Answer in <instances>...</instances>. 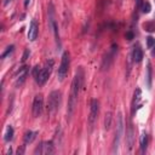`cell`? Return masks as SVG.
Masks as SVG:
<instances>
[{
	"label": "cell",
	"mask_w": 155,
	"mask_h": 155,
	"mask_svg": "<svg viewBox=\"0 0 155 155\" xmlns=\"http://www.w3.org/2000/svg\"><path fill=\"white\" fill-rule=\"evenodd\" d=\"M53 63L54 62L52 59H50V61H47L44 64V67L41 69H38L39 67H35V69H34V76H35V80H36L38 85H40V86L45 85V82L47 81V79H48V76H50V74L52 71Z\"/></svg>",
	"instance_id": "2"
},
{
	"label": "cell",
	"mask_w": 155,
	"mask_h": 155,
	"mask_svg": "<svg viewBox=\"0 0 155 155\" xmlns=\"http://www.w3.org/2000/svg\"><path fill=\"white\" fill-rule=\"evenodd\" d=\"M147 47L148 48H153L154 47V45H155V38H153V36H147Z\"/></svg>",
	"instance_id": "22"
},
{
	"label": "cell",
	"mask_w": 155,
	"mask_h": 155,
	"mask_svg": "<svg viewBox=\"0 0 155 155\" xmlns=\"http://www.w3.org/2000/svg\"><path fill=\"white\" fill-rule=\"evenodd\" d=\"M139 144H140V151L144 153L148 147V134L145 132H142L140 138H139Z\"/></svg>",
	"instance_id": "15"
},
{
	"label": "cell",
	"mask_w": 155,
	"mask_h": 155,
	"mask_svg": "<svg viewBox=\"0 0 155 155\" xmlns=\"http://www.w3.org/2000/svg\"><path fill=\"white\" fill-rule=\"evenodd\" d=\"M140 8H142V11H143L144 13H149V12H150V10H151V5H150V2H149V1L144 0V1L142 2V5H140Z\"/></svg>",
	"instance_id": "20"
},
{
	"label": "cell",
	"mask_w": 155,
	"mask_h": 155,
	"mask_svg": "<svg viewBox=\"0 0 155 155\" xmlns=\"http://www.w3.org/2000/svg\"><path fill=\"white\" fill-rule=\"evenodd\" d=\"M151 54H153V56H155V45H154V50H153V52H151Z\"/></svg>",
	"instance_id": "25"
},
{
	"label": "cell",
	"mask_w": 155,
	"mask_h": 155,
	"mask_svg": "<svg viewBox=\"0 0 155 155\" xmlns=\"http://www.w3.org/2000/svg\"><path fill=\"white\" fill-rule=\"evenodd\" d=\"M69 65H70V54H69L68 51H65V52L62 54L61 64H59L58 71H57V76H58V79H59L61 81L64 80V78L67 76L68 70H69Z\"/></svg>",
	"instance_id": "5"
},
{
	"label": "cell",
	"mask_w": 155,
	"mask_h": 155,
	"mask_svg": "<svg viewBox=\"0 0 155 155\" xmlns=\"http://www.w3.org/2000/svg\"><path fill=\"white\" fill-rule=\"evenodd\" d=\"M82 84H84V70L81 68H79L73 78L71 81V87H70V94H69V101H68V116L71 117L75 108L78 105V101H79V96H80V91L82 88Z\"/></svg>",
	"instance_id": "1"
},
{
	"label": "cell",
	"mask_w": 155,
	"mask_h": 155,
	"mask_svg": "<svg viewBox=\"0 0 155 155\" xmlns=\"http://www.w3.org/2000/svg\"><path fill=\"white\" fill-rule=\"evenodd\" d=\"M145 79H147V86L150 88V86H151V64H150V62H148V65H147Z\"/></svg>",
	"instance_id": "18"
},
{
	"label": "cell",
	"mask_w": 155,
	"mask_h": 155,
	"mask_svg": "<svg viewBox=\"0 0 155 155\" xmlns=\"http://www.w3.org/2000/svg\"><path fill=\"white\" fill-rule=\"evenodd\" d=\"M38 34H39L38 23L35 21H31L30 25H29V29H28V39H29V41H34L38 38Z\"/></svg>",
	"instance_id": "11"
},
{
	"label": "cell",
	"mask_w": 155,
	"mask_h": 155,
	"mask_svg": "<svg viewBox=\"0 0 155 155\" xmlns=\"http://www.w3.org/2000/svg\"><path fill=\"white\" fill-rule=\"evenodd\" d=\"M111 120H113V114L110 111H108L105 114V117H104V128L105 130H109L110 126H111Z\"/></svg>",
	"instance_id": "19"
},
{
	"label": "cell",
	"mask_w": 155,
	"mask_h": 155,
	"mask_svg": "<svg viewBox=\"0 0 155 155\" xmlns=\"http://www.w3.org/2000/svg\"><path fill=\"white\" fill-rule=\"evenodd\" d=\"M42 110H44V96L41 93H39L33 99V107H31L33 116L34 117H39L41 115Z\"/></svg>",
	"instance_id": "7"
},
{
	"label": "cell",
	"mask_w": 155,
	"mask_h": 155,
	"mask_svg": "<svg viewBox=\"0 0 155 155\" xmlns=\"http://www.w3.org/2000/svg\"><path fill=\"white\" fill-rule=\"evenodd\" d=\"M28 74H29V67H28V65H23V67H21V68L17 70L16 75H15V79H16V86H21V85L25 81Z\"/></svg>",
	"instance_id": "9"
},
{
	"label": "cell",
	"mask_w": 155,
	"mask_h": 155,
	"mask_svg": "<svg viewBox=\"0 0 155 155\" xmlns=\"http://www.w3.org/2000/svg\"><path fill=\"white\" fill-rule=\"evenodd\" d=\"M133 36H134V35H133V33H132V31H127V33L125 34V38H126L127 40H132V39H133Z\"/></svg>",
	"instance_id": "23"
},
{
	"label": "cell",
	"mask_w": 155,
	"mask_h": 155,
	"mask_svg": "<svg viewBox=\"0 0 155 155\" xmlns=\"http://www.w3.org/2000/svg\"><path fill=\"white\" fill-rule=\"evenodd\" d=\"M62 102V93L61 91H52L48 94V99H47V113L50 115H53L57 113V110L59 109Z\"/></svg>",
	"instance_id": "3"
},
{
	"label": "cell",
	"mask_w": 155,
	"mask_h": 155,
	"mask_svg": "<svg viewBox=\"0 0 155 155\" xmlns=\"http://www.w3.org/2000/svg\"><path fill=\"white\" fill-rule=\"evenodd\" d=\"M36 134L38 132H34V131H28L25 134H24V143L23 144H28V143H31L35 138H36Z\"/></svg>",
	"instance_id": "17"
},
{
	"label": "cell",
	"mask_w": 155,
	"mask_h": 155,
	"mask_svg": "<svg viewBox=\"0 0 155 155\" xmlns=\"http://www.w3.org/2000/svg\"><path fill=\"white\" fill-rule=\"evenodd\" d=\"M54 153V145L52 140H46L41 142L40 145L36 147L34 150V154H53Z\"/></svg>",
	"instance_id": "8"
},
{
	"label": "cell",
	"mask_w": 155,
	"mask_h": 155,
	"mask_svg": "<svg viewBox=\"0 0 155 155\" xmlns=\"http://www.w3.org/2000/svg\"><path fill=\"white\" fill-rule=\"evenodd\" d=\"M28 56H29V50H25L24 53H23V57H22V62H25L27 58H28Z\"/></svg>",
	"instance_id": "24"
},
{
	"label": "cell",
	"mask_w": 155,
	"mask_h": 155,
	"mask_svg": "<svg viewBox=\"0 0 155 155\" xmlns=\"http://www.w3.org/2000/svg\"><path fill=\"white\" fill-rule=\"evenodd\" d=\"M140 98H142V92H140V90H139V88H137V90L134 91L133 101H132V114L134 113V109H136V107L138 105V102L140 101Z\"/></svg>",
	"instance_id": "14"
},
{
	"label": "cell",
	"mask_w": 155,
	"mask_h": 155,
	"mask_svg": "<svg viewBox=\"0 0 155 155\" xmlns=\"http://www.w3.org/2000/svg\"><path fill=\"white\" fill-rule=\"evenodd\" d=\"M122 134H124V117H122V114L119 113L117 116H116V128H115L114 142H113V153L117 151Z\"/></svg>",
	"instance_id": "4"
},
{
	"label": "cell",
	"mask_w": 155,
	"mask_h": 155,
	"mask_svg": "<svg viewBox=\"0 0 155 155\" xmlns=\"http://www.w3.org/2000/svg\"><path fill=\"white\" fill-rule=\"evenodd\" d=\"M98 113H99V101L93 98L91 101V104H90V114H88V124H90L91 128L93 127V125L97 120Z\"/></svg>",
	"instance_id": "6"
},
{
	"label": "cell",
	"mask_w": 155,
	"mask_h": 155,
	"mask_svg": "<svg viewBox=\"0 0 155 155\" xmlns=\"http://www.w3.org/2000/svg\"><path fill=\"white\" fill-rule=\"evenodd\" d=\"M131 56H132V59H133L134 63L142 62V59H143V51H142V48L139 47V45H137V46L133 47Z\"/></svg>",
	"instance_id": "13"
},
{
	"label": "cell",
	"mask_w": 155,
	"mask_h": 155,
	"mask_svg": "<svg viewBox=\"0 0 155 155\" xmlns=\"http://www.w3.org/2000/svg\"><path fill=\"white\" fill-rule=\"evenodd\" d=\"M126 144H127V150L131 151L134 144V131L132 126H128L127 131H126Z\"/></svg>",
	"instance_id": "12"
},
{
	"label": "cell",
	"mask_w": 155,
	"mask_h": 155,
	"mask_svg": "<svg viewBox=\"0 0 155 155\" xmlns=\"http://www.w3.org/2000/svg\"><path fill=\"white\" fill-rule=\"evenodd\" d=\"M116 50H117V46L113 45V46H111V50H110V51L107 53V56L103 58V63H102V68H103V69H108V68L110 67V64H111V62H113V59H114V56H115Z\"/></svg>",
	"instance_id": "10"
},
{
	"label": "cell",
	"mask_w": 155,
	"mask_h": 155,
	"mask_svg": "<svg viewBox=\"0 0 155 155\" xmlns=\"http://www.w3.org/2000/svg\"><path fill=\"white\" fill-rule=\"evenodd\" d=\"M13 50H15V46H13V45L7 46V47H6V50H5V51L2 52V54H1V58H2V59H5L8 54H11V53L13 52Z\"/></svg>",
	"instance_id": "21"
},
{
	"label": "cell",
	"mask_w": 155,
	"mask_h": 155,
	"mask_svg": "<svg viewBox=\"0 0 155 155\" xmlns=\"http://www.w3.org/2000/svg\"><path fill=\"white\" fill-rule=\"evenodd\" d=\"M13 134H15V131L12 128V126H7L6 127V131H5V134H4V140L5 142H10L13 139Z\"/></svg>",
	"instance_id": "16"
}]
</instances>
